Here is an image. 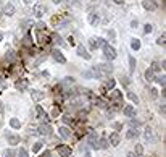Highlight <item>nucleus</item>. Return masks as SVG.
<instances>
[{
  "mask_svg": "<svg viewBox=\"0 0 166 157\" xmlns=\"http://www.w3.org/2000/svg\"><path fill=\"white\" fill-rule=\"evenodd\" d=\"M42 157H50V154H49V152H45V154H44Z\"/></svg>",
  "mask_w": 166,
  "mask_h": 157,
  "instance_id": "obj_47",
  "label": "nucleus"
},
{
  "mask_svg": "<svg viewBox=\"0 0 166 157\" xmlns=\"http://www.w3.org/2000/svg\"><path fill=\"white\" fill-rule=\"evenodd\" d=\"M39 133L44 134V136H49V134L52 133V128H50L49 125H42V126L39 128Z\"/></svg>",
  "mask_w": 166,
  "mask_h": 157,
  "instance_id": "obj_7",
  "label": "nucleus"
},
{
  "mask_svg": "<svg viewBox=\"0 0 166 157\" xmlns=\"http://www.w3.org/2000/svg\"><path fill=\"white\" fill-rule=\"evenodd\" d=\"M153 70H160V65H158V63H156V62L153 63Z\"/></svg>",
  "mask_w": 166,
  "mask_h": 157,
  "instance_id": "obj_44",
  "label": "nucleus"
},
{
  "mask_svg": "<svg viewBox=\"0 0 166 157\" xmlns=\"http://www.w3.org/2000/svg\"><path fill=\"white\" fill-rule=\"evenodd\" d=\"M84 76L86 78H94V71H90V70L89 71H84Z\"/></svg>",
  "mask_w": 166,
  "mask_h": 157,
  "instance_id": "obj_34",
  "label": "nucleus"
},
{
  "mask_svg": "<svg viewBox=\"0 0 166 157\" xmlns=\"http://www.w3.org/2000/svg\"><path fill=\"white\" fill-rule=\"evenodd\" d=\"M44 97H45V94H42L40 91H34V92H32V99H34V100H40V99H44Z\"/></svg>",
  "mask_w": 166,
  "mask_h": 157,
  "instance_id": "obj_16",
  "label": "nucleus"
},
{
  "mask_svg": "<svg viewBox=\"0 0 166 157\" xmlns=\"http://www.w3.org/2000/svg\"><path fill=\"white\" fill-rule=\"evenodd\" d=\"M119 141H121V138H119L118 133H113L111 136H110V143H111V146H118Z\"/></svg>",
  "mask_w": 166,
  "mask_h": 157,
  "instance_id": "obj_9",
  "label": "nucleus"
},
{
  "mask_svg": "<svg viewBox=\"0 0 166 157\" xmlns=\"http://www.w3.org/2000/svg\"><path fill=\"white\" fill-rule=\"evenodd\" d=\"M156 42H158V45H164V34H163V36H160Z\"/></svg>",
  "mask_w": 166,
  "mask_h": 157,
  "instance_id": "obj_35",
  "label": "nucleus"
},
{
  "mask_svg": "<svg viewBox=\"0 0 166 157\" xmlns=\"http://www.w3.org/2000/svg\"><path fill=\"white\" fill-rule=\"evenodd\" d=\"M115 3H118V5H121V3H123V0H115Z\"/></svg>",
  "mask_w": 166,
  "mask_h": 157,
  "instance_id": "obj_46",
  "label": "nucleus"
},
{
  "mask_svg": "<svg viewBox=\"0 0 166 157\" xmlns=\"http://www.w3.org/2000/svg\"><path fill=\"white\" fill-rule=\"evenodd\" d=\"M40 147H42V143H35V144L32 146V151H34V152H39Z\"/></svg>",
  "mask_w": 166,
  "mask_h": 157,
  "instance_id": "obj_28",
  "label": "nucleus"
},
{
  "mask_svg": "<svg viewBox=\"0 0 166 157\" xmlns=\"http://www.w3.org/2000/svg\"><path fill=\"white\" fill-rule=\"evenodd\" d=\"M127 97H129V99H131V100H132V102H135V104H137V102H139V99H137V96H135V94H132V92H127Z\"/></svg>",
  "mask_w": 166,
  "mask_h": 157,
  "instance_id": "obj_26",
  "label": "nucleus"
},
{
  "mask_svg": "<svg viewBox=\"0 0 166 157\" xmlns=\"http://www.w3.org/2000/svg\"><path fill=\"white\" fill-rule=\"evenodd\" d=\"M45 57H47V55H42V57H39L37 60H35V65H39V63H42V62L45 60Z\"/></svg>",
  "mask_w": 166,
  "mask_h": 157,
  "instance_id": "obj_36",
  "label": "nucleus"
},
{
  "mask_svg": "<svg viewBox=\"0 0 166 157\" xmlns=\"http://www.w3.org/2000/svg\"><path fill=\"white\" fill-rule=\"evenodd\" d=\"M24 2H29V0H24Z\"/></svg>",
  "mask_w": 166,
  "mask_h": 157,
  "instance_id": "obj_51",
  "label": "nucleus"
},
{
  "mask_svg": "<svg viewBox=\"0 0 166 157\" xmlns=\"http://www.w3.org/2000/svg\"><path fill=\"white\" fill-rule=\"evenodd\" d=\"M87 143H89L92 147L98 149V141H97V133H95V131H90V133H89V136H87Z\"/></svg>",
  "mask_w": 166,
  "mask_h": 157,
  "instance_id": "obj_1",
  "label": "nucleus"
},
{
  "mask_svg": "<svg viewBox=\"0 0 166 157\" xmlns=\"http://www.w3.org/2000/svg\"><path fill=\"white\" fill-rule=\"evenodd\" d=\"M13 155H15V152H13L11 149H10V151H5V152H3V157H13Z\"/></svg>",
  "mask_w": 166,
  "mask_h": 157,
  "instance_id": "obj_31",
  "label": "nucleus"
},
{
  "mask_svg": "<svg viewBox=\"0 0 166 157\" xmlns=\"http://www.w3.org/2000/svg\"><path fill=\"white\" fill-rule=\"evenodd\" d=\"M129 70H131V73H134V70H135V58L134 57H129Z\"/></svg>",
  "mask_w": 166,
  "mask_h": 157,
  "instance_id": "obj_18",
  "label": "nucleus"
},
{
  "mask_svg": "<svg viewBox=\"0 0 166 157\" xmlns=\"http://www.w3.org/2000/svg\"><path fill=\"white\" fill-rule=\"evenodd\" d=\"M10 125H11L13 128H20V120H16V118H11V120H10Z\"/></svg>",
  "mask_w": 166,
  "mask_h": 157,
  "instance_id": "obj_24",
  "label": "nucleus"
},
{
  "mask_svg": "<svg viewBox=\"0 0 166 157\" xmlns=\"http://www.w3.org/2000/svg\"><path fill=\"white\" fill-rule=\"evenodd\" d=\"M103 52H105V57H106L108 60H113V58L116 57V50H115L113 47H110V45H105V47H103Z\"/></svg>",
  "mask_w": 166,
  "mask_h": 157,
  "instance_id": "obj_2",
  "label": "nucleus"
},
{
  "mask_svg": "<svg viewBox=\"0 0 166 157\" xmlns=\"http://www.w3.org/2000/svg\"><path fill=\"white\" fill-rule=\"evenodd\" d=\"M131 125H132V126H139V122H135V120H131Z\"/></svg>",
  "mask_w": 166,
  "mask_h": 157,
  "instance_id": "obj_42",
  "label": "nucleus"
},
{
  "mask_svg": "<svg viewBox=\"0 0 166 157\" xmlns=\"http://www.w3.org/2000/svg\"><path fill=\"white\" fill-rule=\"evenodd\" d=\"M113 128H115V130H119V128H121V125H119V123H113Z\"/></svg>",
  "mask_w": 166,
  "mask_h": 157,
  "instance_id": "obj_43",
  "label": "nucleus"
},
{
  "mask_svg": "<svg viewBox=\"0 0 166 157\" xmlns=\"http://www.w3.org/2000/svg\"><path fill=\"white\" fill-rule=\"evenodd\" d=\"M97 42H95V45H97V47H105V45H106V42H105V39H95Z\"/></svg>",
  "mask_w": 166,
  "mask_h": 157,
  "instance_id": "obj_25",
  "label": "nucleus"
},
{
  "mask_svg": "<svg viewBox=\"0 0 166 157\" xmlns=\"http://www.w3.org/2000/svg\"><path fill=\"white\" fill-rule=\"evenodd\" d=\"M145 139H147V141L153 139V133H152V128H147V130H145Z\"/></svg>",
  "mask_w": 166,
  "mask_h": 157,
  "instance_id": "obj_19",
  "label": "nucleus"
},
{
  "mask_svg": "<svg viewBox=\"0 0 166 157\" xmlns=\"http://www.w3.org/2000/svg\"><path fill=\"white\" fill-rule=\"evenodd\" d=\"M137 134H139V133H137V130H135V128H131V130H129V131H127V134H126V138H127V139H132V138H135Z\"/></svg>",
  "mask_w": 166,
  "mask_h": 157,
  "instance_id": "obj_14",
  "label": "nucleus"
},
{
  "mask_svg": "<svg viewBox=\"0 0 166 157\" xmlns=\"http://www.w3.org/2000/svg\"><path fill=\"white\" fill-rule=\"evenodd\" d=\"M52 55H53V58L57 60V62H60V63H64V62H66V58H64L58 50H53V52H52Z\"/></svg>",
  "mask_w": 166,
  "mask_h": 157,
  "instance_id": "obj_8",
  "label": "nucleus"
},
{
  "mask_svg": "<svg viewBox=\"0 0 166 157\" xmlns=\"http://www.w3.org/2000/svg\"><path fill=\"white\" fill-rule=\"evenodd\" d=\"M108 36H110L111 39H115V37H116V33H115V31H108Z\"/></svg>",
  "mask_w": 166,
  "mask_h": 157,
  "instance_id": "obj_39",
  "label": "nucleus"
},
{
  "mask_svg": "<svg viewBox=\"0 0 166 157\" xmlns=\"http://www.w3.org/2000/svg\"><path fill=\"white\" fill-rule=\"evenodd\" d=\"M144 7L147 8V10H155V8H156V5H155L153 0H145V2H144Z\"/></svg>",
  "mask_w": 166,
  "mask_h": 157,
  "instance_id": "obj_13",
  "label": "nucleus"
},
{
  "mask_svg": "<svg viewBox=\"0 0 166 157\" xmlns=\"http://www.w3.org/2000/svg\"><path fill=\"white\" fill-rule=\"evenodd\" d=\"M84 157H92V155H90L89 152H86V155H84Z\"/></svg>",
  "mask_w": 166,
  "mask_h": 157,
  "instance_id": "obj_48",
  "label": "nucleus"
},
{
  "mask_svg": "<svg viewBox=\"0 0 166 157\" xmlns=\"http://www.w3.org/2000/svg\"><path fill=\"white\" fill-rule=\"evenodd\" d=\"M53 2H55V3H60V2H61V0H53Z\"/></svg>",
  "mask_w": 166,
  "mask_h": 157,
  "instance_id": "obj_49",
  "label": "nucleus"
},
{
  "mask_svg": "<svg viewBox=\"0 0 166 157\" xmlns=\"http://www.w3.org/2000/svg\"><path fill=\"white\" fill-rule=\"evenodd\" d=\"M142 152H144V149H142V146H140V144H137V146H135V154H137V155H140Z\"/></svg>",
  "mask_w": 166,
  "mask_h": 157,
  "instance_id": "obj_29",
  "label": "nucleus"
},
{
  "mask_svg": "<svg viewBox=\"0 0 166 157\" xmlns=\"http://www.w3.org/2000/svg\"><path fill=\"white\" fill-rule=\"evenodd\" d=\"M60 136L63 138V139H68V138L71 136L69 128H68V126H61V128H60Z\"/></svg>",
  "mask_w": 166,
  "mask_h": 157,
  "instance_id": "obj_5",
  "label": "nucleus"
},
{
  "mask_svg": "<svg viewBox=\"0 0 166 157\" xmlns=\"http://www.w3.org/2000/svg\"><path fill=\"white\" fill-rule=\"evenodd\" d=\"M89 21H90V24H95V23H97V15L92 13V15L89 16Z\"/></svg>",
  "mask_w": 166,
  "mask_h": 157,
  "instance_id": "obj_27",
  "label": "nucleus"
},
{
  "mask_svg": "<svg viewBox=\"0 0 166 157\" xmlns=\"http://www.w3.org/2000/svg\"><path fill=\"white\" fill-rule=\"evenodd\" d=\"M152 97H153V99L156 97V89H152Z\"/></svg>",
  "mask_w": 166,
  "mask_h": 157,
  "instance_id": "obj_45",
  "label": "nucleus"
},
{
  "mask_svg": "<svg viewBox=\"0 0 166 157\" xmlns=\"http://www.w3.org/2000/svg\"><path fill=\"white\" fill-rule=\"evenodd\" d=\"M34 15L37 16V18H42L44 15H45V7L42 5V3H37L34 7Z\"/></svg>",
  "mask_w": 166,
  "mask_h": 157,
  "instance_id": "obj_3",
  "label": "nucleus"
},
{
  "mask_svg": "<svg viewBox=\"0 0 166 157\" xmlns=\"http://www.w3.org/2000/svg\"><path fill=\"white\" fill-rule=\"evenodd\" d=\"M145 79L147 81H153V70H147L145 71Z\"/></svg>",
  "mask_w": 166,
  "mask_h": 157,
  "instance_id": "obj_21",
  "label": "nucleus"
},
{
  "mask_svg": "<svg viewBox=\"0 0 166 157\" xmlns=\"http://www.w3.org/2000/svg\"><path fill=\"white\" fill-rule=\"evenodd\" d=\"M26 88H27V81H26V79H23V81H18V83H16V89L23 91V89H26Z\"/></svg>",
  "mask_w": 166,
  "mask_h": 157,
  "instance_id": "obj_15",
  "label": "nucleus"
},
{
  "mask_svg": "<svg viewBox=\"0 0 166 157\" xmlns=\"http://www.w3.org/2000/svg\"><path fill=\"white\" fill-rule=\"evenodd\" d=\"M13 13H15V7H13V3H10V2H8V3L5 5V15L11 16Z\"/></svg>",
  "mask_w": 166,
  "mask_h": 157,
  "instance_id": "obj_12",
  "label": "nucleus"
},
{
  "mask_svg": "<svg viewBox=\"0 0 166 157\" xmlns=\"http://www.w3.org/2000/svg\"><path fill=\"white\" fill-rule=\"evenodd\" d=\"M53 41H55V42H57L58 45H61V47H64V45H66V44H64V42H63V39L60 37V36H58V34H53Z\"/></svg>",
  "mask_w": 166,
  "mask_h": 157,
  "instance_id": "obj_17",
  "label": "nucleus"
},
{
  "mask_svg": "<svg viewBox=\"0 0 166 157\" xmlns=\"http://www.w3.org/2000/svg\"><path fill=\"white\" fill-rule=\"evenodd\" d=\"M18 157H27V154H26V151H24V149H21L20 152H18Z\"/></svg>",
  "mask_w": 166,
  "mask_h": 157,
  "instance_id": "obj_38",
  "label": "nucleus"
},
{
  "mask_svg": "<svg viewBox=\"0 0 166 157\" xmlns=\"http://www.w3.org/2000/svg\"><path fill=\"white\" fill-rule=\"evenodd\" d=\"M32 24H34L32 20H24V21H21V28H24V29H26L27 26H32Z\"/></svg>",
  "mask_w": 166,
  "mask_h": 157,
  "instance_id": "obj_22",
  "label": "nucleus"
},
{
  "mask_svg": "<svg viewBox=\"0 0 166 157\" xmlns=\"http://www.w3.org/2000/svg\"><path fill=\"white\" fill-rule=\"evenodd\" d=\"M78 53L81 55L82 58H86V60H89V58H90V55H89V53H87V50L84 49V45H79V47H78Z\"/></svg>",
  "mask_w": 166,
  "mask_h": 157,
  "instance_id": "obj_6",
  "label": "nucleus"
},
{
  "mask_svg": "<svg viewBox=\"0 0 166 157\" xmlns=\"http://www.w3.org/2000/svg\"><path fill=\"white\" fill-rule=\"evenodd\" d=\"M124 115H127V117H134V115H135V109H134L132 105H126V107H124Z\"/></svg>",
  "mask_w": 166,
  "mask_h": 157,
  "instance_id": "obj_10",
  "label": "nucleus"
},
{
  "mask_svg": "<svg viewBox=\"0 0 166 157\" xmlns=\"http://www.w3.org/2000/svg\"><path fill=\"white\" fill-rule=\"evenodd\" d=\"M152 28H153L152 24H145V29H144V31H145V34H149V33H152Z\"/></svg>",
  "mask_w": 166,
  "mask_h": 157,
  "instance_id": "obj_33",
  "label": "nucleus"
},
{
  "mask_svg": "<svg viewBox=\"0 0 166 157\" xmlns=\"http://www.w3.org/2000/svg\"><path fill=\"white\" fill-rule=\"evenodd\" d=\"M97 68H98V71L102 73V75H103V73H105V75H108V73L113 71V67L110 65V63H103V65H100V67H97Z\"/></svg>",
  "mask_w": 166,
  "mask_h": 157,
  "instance_id": "obj_4",
  "label": "nucleus"
},
{
  "mask_svg": "<svg viewBox=\"0 0 166 157\" xmlns=\"http://www.w3.org/2000/svg\"><path fill=\"white\" fill-rule=\"evenodd\" d=\"M105 86H106V88H113V86H115V79H108V81L105 83Z\"/></svg>",
  "mask_w": 166,
  "mask_h": 157,
  "instance_id": "obj_30",
  "label": "nucleus"
},
{
  "mask_svg": "<svg viewBox=\"0 0 166 157\" xmlns=\"http://www.w3.org/2000/svg\"><path fill=\"white\" fill-rule=\"evenodd\" d=\"M63 122H64V123H69V122H71V118H69L68 115H64V117H63Z\"/></svg>",
  "mask_w": 166,
  "mask_h": 157,
  "instance_id": "obj_40",
  "label": "nucleus"
},
{
  "mask_svg": "<svg viewBox=\"0 0 166 157\" xmlns=\"http://www.w3.org/2000/svg\"><path fill=\"white\" fill-rule=\"evenodd\" d=\"M127 157H135V155H134V154H129V155H127Z\"/></svg>",
  "mask_w": 166,
  "mask_h": 157,
  "instance_id": "obj_50",
  "label": "nucleus"
},
{
  "mask_svg": "<svg viewBox=\"0 0 166 157\" xmlns=\"http://www.w3.org/2000/svg\"><path fill=\"white\" fill-rule=\"evenodd\" d=\"M156 79H158L160 84H163V86H164V76H160V78H156Z\"/></svg>",
  "mask_w": 166,
  "mask_h": 157,
  "instance_id": "obj_41",
  "label": "nucleus"
},
{
  "mask_svg": "<svg viewBox=\"0 0 166 157\" xmlns=\"http://www.w3.org/2000/svg\"><path fill=\"white\" fill-rule=\"evenodd\" d=\"M8 138V143H10V144H18V143H20V138H18V136H7Z\"/></svg>",
  "mask_w": 166,
  "mask_h": 157,
  "instance_id": "obj_20",
  "label": "nucleus"
},
{
  "mask_svg": "<svg viewBox=\"0 0 166 157\" xmlns=\"http://www.w3.org/2000/svg\"><path fill=\"white\" fill-rule=\"evenodd\" d=\"M100 147H102V149H106V147H108L106 139H102V141H100Z\"/></svg>",
  "mask_w": 166,
  "mask_h": 157,
  "instance_id": "obj_32",
  "label": "nucleus"
},
{
  "mask_svg": "<svg viewBox=\"0 0 166 157\" xmlns=\"http://www.w3.org/2000/svg\"><path fill=\"white\" fill-rule=\"evenodd\" d=\"M58 152H60L63 157H69V155H71V149H69V147H66V146H61L60 149H58Z\"/></svg>",
  "mask_w": 166,
  "mask_h": 157,
  "instance_id": "obj_11",
  "label": "nucleus"
},
{
  "mask_svg": "<svg viewBox=\"0 0 166 157\" xmlns=\"http://www.w3.org/2000/svg\"><path fill=\"white\" fill-rule=\"evenodd\" d=\"M89 44H90V47H92V49H95V47H97V45H95V37H92V39L89 41Z\"/></svg>",
  "mask_w": 166,
  "mask_h": 157,
  "instance_id": "obj_37",
  "label": "nucleus"
},
{
  "mask_svg": "<svg viewBox=\"0 0 166 157\" xmlns=\"http://www.w3.org/2000/svg\"><path fill=\"white\" fill-rule=\"evenodd\" d=\"M131 45H132V49H134V50H137V49H140V42L137 41V39H132Z\"/></svg>",
  "mask_w": 166,
  "mask_h": 157,
  "instance_id": "obj_23",
  "label": "nucleus"
}]
</instances>
